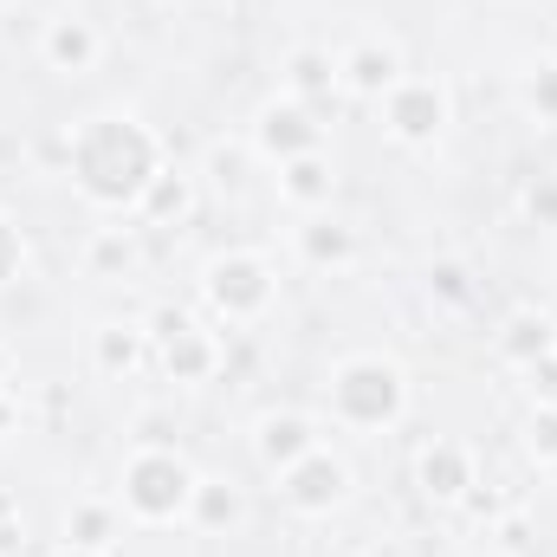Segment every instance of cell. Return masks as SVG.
I'll return each mask as SVG.
<instances>
[{
	"label": "cell",
	"mask_w": 557,
	"mask_h": 557,
	"mask_svg": "<svg viewBox=\"0 0 557 557\" xmlns=\"http://www.w3.org/2000/svg\"><path fill=\"white\" fill-rule=\"evenodd\" d=\"M532 214H552L557 221V188H532Z\"/></svg>",
	"instance_id": "23"
},
{
	"label": "cell",
	"mask_w": 557,
	"mask_h": 557,
	"mask_svg": "<svg viewBox=\"0 0 557 557\" xmlns=\"http://www.w3.org/2000/svg\"><path fill=\"white\" fill-rule=\"evenodd\" d=\"M208 292H214V305H221L227 318H247L253 305H267V273H260L253 260H221V267L208 273Z\"/></svg>",
	"instance_id": "5"
},
{
	"label": "cell",
	"mask_w": 557,
	"mask_h": 557,
	"mask_svg": "<svg viewBox=\"0 0 557 557\" xmlns=\"http://www.w3.org/2000/svg\"><path fill=\"white\" fill-rule=\"evenodd\" d=\"M331 403H337V416H350V421H389L403 409V376L383 357H357V363L337 370Z\"/></svg>",
	"instance_id": "2"
},
{
	"label": "cell",
	"mask_w": 557,
	"mask_h": 557,
	"mask_svg": "<svg viewBox=\"0 0 557 557\" xmlns=\"http://www.w3.org/2000/svg\"><path fill=\"white\" fill-rule=\"evenodd\" d=\"M260 149H267V156H285V162H298V156L318 149V124H311L298 104H273V111L260 117Z\"/></svg>",
	"instance_id": "6"
},
{
	"label": "cell",
	"mask_w": 557,
	"mask_h": 557,
	"mask_svg": "<svg viewBox=\"0 0 557 557\" xmlns=\"http://www.w3.org/2000/svg\"><path fill=\"white\" fill-rule=\"evenodd\" d=\"M201 512H208V519L221 525V519H234L240 506H234V493H214V486H208V493H201Z\"/></svg>",
	"instance_id": "20"
},
{
	"label": "cell",
	"mask_w": 557,
	"mask_h": 557,
	"mask_svg": "<svg viewBox=\"0 0 557 557\" xmlns=\"http://www.w3.org/2000/svg\"><path fill=\"white\" fill-rule=\"evenodd\" d=\"M292 78H298V91H331V85H337V72H331L324 52H298V59H292Z\"/></svg>",
	"instance_id": "13"
},
{
	"label": "cell",
	"mask_w": 557,
	"mask_h": 557,
	"mask_svg": "<svg viewBox=\"0 0 557 557\" xmlns=\"http://www.w3.org/2000/svg\"><path fill=\"white\" fill-rule=\"evenodd\" d=\"M532 447H539L545 460H557V416H539V421H532Z\"/></svg>",
	"instance_id": "19"
},
{
	"label": "cell",
	"mask_w": 557,
	"mask_h": 557,
	"mask_svg": "<svg viewBox=\"0 0 557 557\" xmlns=\"http://www.w3.org/2000/svg\"><path fill=\"white\" fill-rule=\"evenodd\" d=\"M344 486H350V473L331 460V454H305V460H292L285 467V499L292 506H305V512H324V506H337L344 499Z\"/></svg>",
	"instance_id": "4"
},
{
	"label": "cell",
	"mask_w": 557,
	"mask_h": 557,
	"mask_svg": "<svg viewBox=\"0 0 557 557\" xmlns=\"http://www.w3.org/2000/svg\"><path fill=\"white\" fill-rule=\"evenodd\" d=\"M421 480H428V493L454 499V493L467 486V467H460V454H454V447H434V454L421 460Z\"/></svg>",
	"instance_id": "11"
},
{
	"label": "cell",
	"mask_w": 557,
	"mask_h": 557,
	"mask_svg": "<svg viewBox=\"0 0 557 557\" xmlns=\"http://www.w3.org/2000/svg\"><path fill=\"white\" fill-rule=\"evenodd\" d=\"M305 247H311V260H344V253H350V240H344V227H318V234H311Z\"/></svg>",
	"instance_id": "17"
},
{
	"label": "cell",
	"mask_w": 557,
	"mask_h": 557,
	"mask_svg": "<svg viewBox=\"0 0 557 557\" xmlns=\"http://www.w3.org/2000/svg\"><path fill=\"white\" fill-rule=\"evenodd\" d=\"M545 344H552V324L545 318H519L512 337H506V357H539Z\"/></svg>",
	"instance_id": "14"
},
{
	"label": "cell",
	"mask_w": 557,
	"mask_h": 557,
	"mask_svg": "<svg viewBox=\"0 0 557 557\" xmlns=\"http://www.w3.org/2000/svg\"><path fill=\"white\" fill-rule=\"evenodd\" d=\"M260 454L273 460V467H292V460H305L311 454V428L298 416H273L267 428H260Z\"/></svg>",
	"instance_id": "8"
},
{
	"label": "cell",
	"mask_w": 557,
	"mask_h": 557,
	"mask_svg": "<svg viewBox=\"0 0 557 557\" xmlns=\"http://www.w3.org/2000/svg\"><path fill=\"white\" fill-rule=\"evenodd\" d=\"M285 195H292V201H324V195H331L324 162H318V156H298V162L285 169Z\"/></svg>",
	"instance_id": "12"
},
{
	"label": "cell",
	"mask_w": 557,
	"mask_h": 557,
	"mask_svg": "<svg viewBox=\"0 0 557 557\" xmlns=\"http://www.w3.org/2000/svg\"><path fill=\"white\" fill-rule=\"evenodd\" d=\"M65 557H72V552H65Z\"/></svg>",
	"instance_id": "25"
},
{
	"label": "cell",
	"mask_w": 557,
	"mask_h": 557,
	"mask_svg": "<svg viewBox=\"0 0 557 557\" xmlns=\"http://www.w3.org/2000/svg\"><path fill=\"white\" fill-rule=\"evenodd\" d=\"M545 104L557 111V72H545Z\"/></svg>",
	"instance_id": "24"
},
{
	"label": "cell",
	"mask_w": 557,
	"mask_h": 557,
	"mask_svg": "<svg viewBox=\"0 0 557 557\" xmlns=\"http://www.w3.org/2000/svg\"><path fill=\"white\" fill-rule=\"evenodd\" d=\"M98 350H104V363H111V370H117V363H124V370L137 363V337H131V331H104V344H98Z\"/></svg>",
	"instance_id": "18"
},
{
	"label": "cell",
	"mask_w": 557,
	"mask_h": 557,
	"mask_svg": "<svg viewBox=\"0 0 557 557\" xmlns=\"http://www.w3.org/2000/svg\"><path fill=\"white\" fill-rule=\"evenodd\" d=\"M389 124H396V137L428 143L434 131H441V91H434V85H409V91H396Z\"/></svg>",
	"instance_id": "7"
},
{
	"label": "cell",
	"mask_w": 557,
	"mask_h": 557,
	"mask_svg": "<svg viewBox=\"0 0 557 557\" xmlns=\"http://www.w3.org/2000/svg\"><path fill=\"white\" fill-rule=\"evenodd\" d=\"M46 52H52V65L85 72V65H91V52H98V39H91V26H85V20H59V26H52V39H46Z\"/></svg>",
	"instance_id": "9"
},
{
	"label": "cell",
	"mask_w": 557,
	"mask_h": 557,
	"mask_svg": "<svg viewBox=\"0 0 557 557\" xmlns=\"http://www.w3.org/2000/svg\"><path fill=\"white\" fill-rule=\"evenodd\" d=\"M78 182H85L98 201H131L143 182H156V175H149V143H143L131 124L104 117L91 137L78 143Z\"/></svg>",
	"instance_id": "1"
},
{
	"label": "cell",
	"mask_w": 557,
	"mask_h": 557,
	"mask_svg": "<svg viewBox=\"0 0 557 557\" xmlns=\"http://www.w3.org/2000/svg\"><path fill=\"white\" fill-rule=\"evenodd\" d=\"M188 486L195 480H188V467L175 454H143L137 467H131V486L124 493H131V506H137L143 519H169L188 499Z\"/></svg>",
	"instance_id": "3"
},
{
	"label": "cell",
	"mask_w": 557,
	"mask_h": 557,
	"mask_svg": "<svg viewBox=\"0 0 557 557\" xmlns=\"http://www.w3.org/2000/svg\"><path fill=\"white\" fill-rule=\"evenodd\" d=\"M344 72H350V85H357V91H383V85H396V52H389V46H383V52H376V46H363V52H350V65H344Z\"/></svg>",
	"instance_id": "10"
},
{
	"label": "cell",
	"mask_w": 557,
	"mask_h": 557,
	"mask_svg": "<svg viewBox=\"0 0 557 557\" xmlns=\"http://www.w3.org/2000/svg\"><path fill=\"white\" fill-rule=\"evenodd\" d=\"M65 532H72V545H85V552H91V545H104V532H111V519H104L98 506H85V512H78V519L65 525Z\"/></svg>",
	"instance_id": "15"
},
{
	"label": "cell",
	"mask_w": 557,
	"mask_h": 557,
	"mask_svg": "<svg viewBox=\"0 0 557 557\" xmlns=\"http://www.w3.org/2000/svg\"><path fill=\"white\" fill-rule=\"evenodd\" d=\"M149 208H156V214H182V208H188V188H182L175 175H156V201H149Z\"/></svg>",
	"instance_id": "16"
},
{
	"label": "cell",
	"mask_w": 557,
	"mask_h": 557,
	"mask_svg": "<svg viewBox=\"0 0 557 557\" xmlns=\"http://www.w3.org/2000/svg\"><path fill=\"white\" fill-rule=\"evenodd\" d=\"M434 285H441L447 298H460V292H467V273H460V267H441V273H434Z\"/></svg>",
	"instance_id": "22"
},
{
	"label": "cell",
	"mask_w": 557,
	"mask_h": 557,
	"mask_svg": "<svg viewBox=\"0 0 557 557\" xmlns=\"http://www.w3.org/2000/svg\"><path fill=\"white\" fill-rule=\"evenodd\" d=\"M13 260H20V240H13L7 221H0V285H7V273H13Z\"/></svg>",
	"instance_id": "21"
}]
</instances>
